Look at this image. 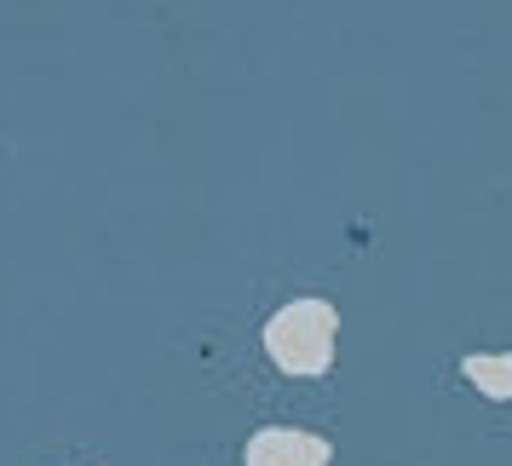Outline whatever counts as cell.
<instances>
[{
    "label": "cell",
    "mask_w": 512,
    "mask_h": 466,
    "mask_svg": "<svg viewBox=\"0 0 512 466\" xmlns=\"http://www.w3.org/2000/svg\"><path fill=\"white\" fill-rule=\"evenodd\" d=\"M334 334H340L334 305L328 300H294L265 323V351H271V363L288 369V374H323L328 363H334Z\"/></svg>",
    "instance_id": "cell-1"
},
{
    "label": "cell",
    "mask_w": 512,
    "mask_h": 466,
    "mask_svg": "<svg viewBox=\"0 0 512 466\" xmlns=\"http://www.w3.org/2000/svg\"><path fill=\"white\" fill-rule=\"evenodd\" d=\"M248 466H328V443L317 432L265 426L248 438Z\"/></svg>",
    "instance_id": "cell-2"
},
{
    "label": "cell",
    "mask_w": 512,
    "mask_h": 466,
    "mask_svg": "<svg viewBox=\"0 0 512 466\" xmlns=\"http://www.w3.org/2000/svg\"><path fill=\"white\" fill-rule=\"evenodd\" d=\"M461 374L484 397H495V403H501V397H512V351H472V357L461 363Z\"/></svg>",
    "instance_id": "cell-3"
}]
</instances>
